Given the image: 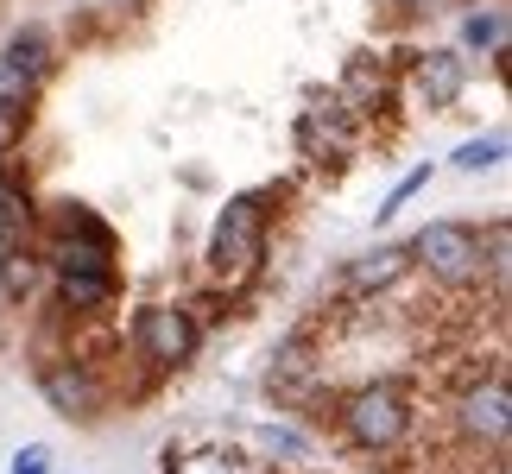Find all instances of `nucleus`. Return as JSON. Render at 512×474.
Masks as SVG:
<instances>
[{
	"label": "nucleus",
	"instance_id": "f257e3e1",
	"mask_svg": "<svg viewBox=\"0 0 512 474\" xmlns=\"http://www.w3.org/2000/svg\"><path fill=\"white\" fill-rule=\"evenodd\" d=\"M272 190H234L209 222V241H203V279L215 291H247L253 279L266 272V253H272V209H266Z\"/></svg>",
	"mask_w": 512,
	"mask_h": 474
},
{
	"label": "nucleus",
	"instance_id": "20e7f679",
	"mask_svg": "<svg viewBox=\"0 0 512 474\" xmlns=\"http://www.w3.org/2000/svg\"><path fill=\"white\" fill-rule=\"evenodd\" d=\"M32 380H38V399H45L57 418H70V424H102L108 405H114L108 373L95 361H83L70 342H38Z\"/></svg>",
	"mask_w": 512,
	"mask_h": 474
},
{
	"label": "nucleus",
	"instance_id": "6ab92c4d",
	"mask_svg": "<svg viewBox=\"0 0 512 474\" xmlns=\"http://www.w3.org/2000/svg\"><path fill=\"white\" fill-rule=\"evenodd\" d=\"M32 102H38V83L0 57V121H32Z\"/></svg>",
	"mask_w": 512,
	"mask_h": 474
},
{
	"label": "nucleus",
	"instance_id": "aec40b11",
	"mask_svg": "<svg viewBox=\"0 0 512 474\" xmlns=\"http://www.w3.org/2000/svg\"><path fill=\"white\" fill-rule=\"evenodd\" d=\"M430 177H437V165H430V158H424V165H411V171L399 177V184L386 190V203L373 209V228H380V222H392V215H399V209H405V203H411L418 190H430Z\"/></svg>",
	"mask_w": 512,
	"mask_h": 474
},
{
	"label": "nucleus",
	"instance_id": "4468645a",
	"mask_svg": "<svg viewBox=\"0 0 512 474\" xmlns=\"http://www.w3.org/2000/svg\"><path fill=\"white\" fill-rule=\"evenodd\" d=\"M38 241V203L26 184H13V177H0V253H19Z\"/></svg>",
	"mask_w": 512,
	"mask_h": 474
},
{
	"label": "nucleus",
	"instance_id": "9d476101",
	"mask_svg": "<svg viewBox=\"0 0 512 474\" xmlns=\"http://www.w3.org/2000/svg\"><path fill=\"white\" fill-rule=\"evenodd\" d=\"M411 272V253L405 241H380V247H367V253H354V260L342 266V279H336V298L348 304H373L380 291H392Z\"/></svg>",
	"mask_w": 512,
	"mask_h": 474
},
{
	"label": "nucleus",
	"instance_id": "423d86ee",
	"mask_svg": "<svg viewBox=\"0 0 512 474\" xmlns=\"http://www.w3.org/2000/svg\"><path fill=\"white\" fill-rule=\"evenodd\" d=\"M291 140H298V158H310L317 171H342L354 152L367 140V114L342 102V89L329 95H310V108H298V127H291Z\"/></svg>",
	"mask_w": 512,
	"mask_h": 474
},
{
	"label": "nucleus",
	"instance_id": "f3484780",
	"mask_svg": "<svg viewBox=\"0 0 512 474\" xmlns=\"http://www.w3.org/2000/svg\"><path fill=\"white\" fill-rule=\"evenodd\" d=\"M253 449H260V456H285L291 468H304L317 456V443H310L298 424H253Z\"/></svg>",
	"mask_w": 512,
	"mask_h": 474
},
{
	"label": "nucleus",
	"instance_id": "39448f33",
	"mask_svg": "<svg viewBox=\"0 0 512 474\" xmlns=\"http://www.w3.org/2000/svg\"><path fill=\"white\" fill-rule=\"evenodd\" d=\"M411 272H424L430 285L443 291H475L487 279V234L481 222H462V215H437L405 241Z\"/></svg>",
	"mask_w": 512,
	"mask_h": 474
},
{
	"label": "nucleus",
	"instance_id": "2eb2a0df",
	"mask_svg": "<svg viewBox=\"0 0 512 474\" xmlns=\"http://www.w3.org/2000/svg\"><path fill=\"white\" fill-rule=\"evenodd\" d=\"M38 291H45V260H38V247L0 253V298H7L13 310H32Z\"/></svg>",
	"mask_w": 512,
	"mask_h": 474
},
{
	"label": "nucleus",
	"instance_id": "1a4fd4ad",
	"mask_svg": "<svg viewBox=\"0 0 512 474\" xmlns=\"http://www.w3.org/2000/svg\"><path fill=\"white\" fill-rule=\"evenodd\" d=\"M45 285H51V310L83 316V323H102V316L121 304L127 272L121 266H102V272H45Z\"/></svg>",
	"mask_w": 512,
	"mask_h": 474
},
{
	"label": "nucleus",
	"instance_id": "412c9836",
	"mask_svg": "<svg viewBox=\"0 0 512 474\" xmlns=\"http://www.w3.org/2000/svg\"><path fill=\"white\" fill-rule=\"evenodd\" d=\"M7 474H57V468H51V449H45V443H26V449L7 462Z\"/></svg>",
	"mask_w": 512,
	"mask_h": 474
},
{
	"label": "nucleus",
	"instance_id": "9b49d317",
	"mask_svg": "<svg viewBox=\"0 0 512 474\" xmlns=\"http://www.w3.org/2000/svg\"><path fill=\"white\" fill-rule=\"evenodd\" d=\"M38 234H76V241H114L121 247V234L102 222V209L83 203V196H51V203H38Z\"/></svg>",
	"mask_w": 512,
	"mask_h": 474
},
{
	"label": "nucleus",
	"instance_id": "7ed1b4c3",
	"mask_svg": "<svg viewBox=\"0 0 512 474\" xmlns=\"http://www.w3.org/2000/svg\"><path fill=\"white\" fill-rule=\"evenodd\" d=\"M121 342H127V354L152 373V380H171V373H184L196 354H203L209 335L190 316L184 298H146V304H133Z\"/></svg>",
	"mask_w": 512,
	"mask_h": 474
},
{
	"label": "nucleus",
	"instance_id": "f8f14e48",
	"mask_svg": "<svg viewBox=\"0 0 512 474\" xmlns=\"http://www.w3.org/2000/svg\"><path fill=\"white\" fill-rule=\"evenodd\" d=\"M0 57H7L13 70H26L38 89L57 76V38L45 32V26H13L7 32V45H0Z\"/></svg>",
	"mask_w": 512,
	"mask_h": 474
},
{
	"label": "nucleus",
	"instance_id": "a211bd4d",
	"mask_svg": "<svg viewBox=\"0 0 512 474\" xmlns=\"http://www.w3.org/2000/svg\"><path fill=\"white\" fill-rule=\"evenodd\" d=\"M449 165H456V171H468V177H481V171H500V165H506V133L494 127V133H481V140H462L456 152H449Z\"/></svg>",
	"mask_w": 512,
	"mask_h": 474
},
{
	"label": "nucleus",
	"instance_id": "ddd939ff",
	"mask_svg": "<svg viewBox=\"0 0 512 474\" xmlns=\"http://www.w3.org/2000/svg\"><path fill=\"white\" fill-rule=\"evenodd\" d=\"M456 38H462V51H468V57H494V51H506V38H512V19H506V7H500V0H475V7L462 13Z\"/></svg>",
	"mask_w": 512,
	"mask_h": 474
},
{
	"label": "nucleus",
	"instance_id": "dca6fc26",
	"mask_svg": "<svg viewBox=\"0 0 512 474\" xmlns=\"http://www.w3.org/2000/svg\"><path fill=\"white\" fill-rule=\"evenodd\" d=\"M165 474H253V462L241 449H203V456H184V449H165Z\"/></svg>",
	"mask_w": 512,
	"mask_h": 474
},
{
	"label": "nucleus",
	"instance_id": "6e6552de",
	"mask_svg": "<svg viewBox=\"0 0 512 474\" xmlns=\"http://www.w3.org/2000/svg\"><path fill=\"white\" fill-rule=\"evenodd\" d=\"M468 83H475V64H468L462 45H437V51L405 57V89H411V102L430 108V114H449L468 95Z\"/></svg>",
	"mask_w": 512,
	"mask_h": 474
},
{
	"label": "nucleus",
	"instance_id": "0eeeda50",
	"mask_svg": "<svg viewBox=\"0 0 512 474\" xmlns=\"http://www.w3.org/2000/svg\"><path fill=\"white\" fill-rule=\"evenodd\" d=\"M456 437L475 449V456H506L512 437V392H506V367L475 373L456 392Z\"/></svg>",
	"mask_w": 512,
	"mask_h": 474
},
{
	"label": "nucleus",
	"instance_id": "f03ea898",
	"mask_svg": "<svg viewBox=\"0 0 512 474\" xmlns=\"http://www.w3.org/2000/svg\"><path fill=\"white\" fill-rule=\"evenodd\" d=\"M336 411V430L361 449V456H399L418 430V399H411L405 380H361L329 399Z\"/></svg>",
	"mask_w": 512,
	"mask_h": 474
}]
</instances>
